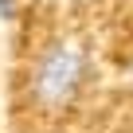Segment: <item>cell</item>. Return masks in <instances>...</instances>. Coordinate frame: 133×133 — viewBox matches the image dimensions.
<instances>
[{"label":"cell","mask_w":133,"mask_h":133,"mask_svg":"<svg viewBox=\"0 0 133 133\" xmlns=\"http://www.w3.org/2000/svg\"><path fill=\"white\" fill-rule=\"evenodd\" d=\"M90 75H94V55H90L86 39L59 35L31 63V71H28V98H31L35 110L59 114V110L75 106L82 98V90L90 86Z\"/></svg>","instance_id":"6da1fadb"},{"label":"cell","mask_w":133,"mask_h":133,"mask_svg":"<svg viewBox=\"0 0 133 133\" xmlns=\"http://www.w3.org/2000/svg\"><path fill=\"white\" fill-rule=\"evenodd\" d=\"M20 12V0H0V24H12Z\"/></svg>","instance_id":"7a4b0ae2"},{"label":"cell","mask_w":133,"mask_h":133,"mask_svg":"<svg viewBox=\"0 0 133 133\" xmlns=\"http://www.w3.org/2000/svg\"><path fill=\"white\" fill-rule=\"evenodd\" d=\"M129 78H133V71H129Z\"/></svg>","instance_id":"3957f363"}]
</instances>
